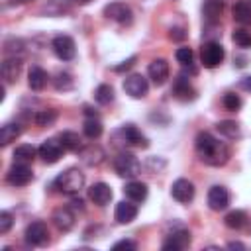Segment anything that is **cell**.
I'll list each match as a JSON object with an SVG mask.
<instances>
[{"label": "cell", "instance_id": "1", "mask_svg": "<svg viewBox=\"0 0 251 251\" xmlns=\"http://www.w3.org/2000/svg\"><path fill=\"white\" fill-rule=\"evenodd\" d=\"M194 147H196V153H198L200 161L210 165V167H222L229 159L227 145L224 141H220L218 137H214L210 131H200L196 135Z\"/></svg>", "mask_w": 251, "mask_h": 251}, {"label": "cell", "instance_id": "2", "mask_svg": "<svg viewBox=\"0 0 251 251\" xmlns=\"http://www.w3.org/2000/svg\"><path fill=\"white\" fill-rule=\"evenodd\" d=\"M82 186H84V175L78 169H67L53 180V188H57L63 194H78Z\"/></svg>", "mask_w": 251, "mask_h": 251}, {"label": "cell", "instance_id": "3", "mask_svg": "<svg viewBox=\"0 0 251 251\" xmlns=\"http://www.w3.org/2000/svg\"><path fill=\"white\" fill-rule=\"evenodd\" d=\"M114 171L124 178H135L141 173V163L137 161L135 155L122 151L114 157Z\"/></svg>", "mask_w": 251, "mask_h": 251}, {"label": "cell", "instance_id": "4", "mask_svg": "<svg viewBox=\"0 0 251 251\" xmlns=\"http://www.w3.org/2000/svg\"><path fill=\"white\" fill-rule=\"evenodd\" d=\"M226 57V51L222 47L220 41H204L202 49H200V59H202V65L206 69H214L218 67Z\"/></svg>", "mask_w": 251, "mask_h": 251}, {"label": "cell", "instance_id": "5", "mask_svg": "<svg viewBox=\"0 0 251 251\" xmlns=\"http://www.w3.org/2000/svg\"><path fill=\"white\" fill-rule=\"evenodd\" d=\"M51 49L53 53L61 59V61H71L76 55V47H75V39L71 35H55L51 41Z\"/></svg>", "mask_w": 251, "mask_h": 251}, {"label": "cell", "instance_id": "6", "mask_svg": "<svg viewBox=\"0 0 251 251\" xmlns=\"http://www.w3.org/2000/svg\"><path fill=\"white\" fill-rule=\"evenodd\" d=\"M6 180L12 186H25L33 180V173L27 167V163H14L6 173Z\"/></svg>", "mask_w": 251, "mask_h": 251}, {"label": "cell", "instance_id": "7", "mask_svg": "<svg viewBox=\"0 0 251 251\" xmlns=\"http://www.w3.org/2000/svg\"><path fill=\"white\" fill-rule=\"evenodd\" d=\"M104 16L108 20H114L122 25H129L133 22V14H131V8L124 2H110L106 8H104Z\"/></svg>", "mask_w": 251, "mask_h": 251}, {"label": "cell", "instance_id": "8", "mask_svg": "<svg viewBox=\"0 0 251 251\" xmlns=\"http://www.w3.org/2000/svg\"><path fill=\"white\" fill-rule=\"evenodd\" d=\"M124 90H126V94H129L131 98H145L147 92H149V82H147V78H145L143 75L133 73V75L126 76V80H124Z\"/></svg>", "mask_w": 251, "mask_h": 251}, {"label": "cell", "instance_id": "9", "mask_svg": "<svg viewBox=\"0 0 251 251\" xmlns=\"http://www.w3.org/2000/svg\"><path fill=\"white\" fill-rule=\"evenodd\" d=\"M24 237H25V241L29 243V245H35V247H41V245H45L47 241H49V229H47V226L43 224V222H31V224H27V227H25V231H24Z\"/></svg>", "mask_w": 251, "mask_h": 251}, {"label": "cell", "instance_id": "10", "mask_svg": "<svg viewBox=\"0 0 251 251\" xmlns=\"http://www.w3.org/2000/svg\"><path fill=\"white\" fill-rule=\"evenodd\" d=\"M63 151H65V147H63V143H61L59 139H45V141L37 147V155H39L47 165L57 163V161L63 157Z\"/></svg>", "mask_w": 251, "mask_h": 251}, {"label": "cell", "instance_id": "11", "mask_svg": "<svg viewBox=\"0 0 251 251\" xmlns=\"http://www.w3.org/2000/svg\"><path fill=\"white\" fill-rule=\"evenodd\" d=\"M188 245H190V231H188L186 227L178 226V227H175V229L169 233V237H167L165 243H163V249H165V251H169V249L180 251V249H186Z\"/></svg>", "mask_w": 251, "mask_h": 251}, {"label": "cell", "instance_id": "12", "mask_svg": "<svg viewBox=\"0 0 251 251\" xmlns=\"http://www.w3.org/2000/svg\"><path fill=\"white\" fill-rule=\"evenodd\" d=\"M194 184L188 178H176L171 186V196L180 204H188L194 198Z\"/></svg>", "mask_w": 251, "mask_h": 251}, {"label": "cell", "instance_id": "13", "mask_svg": "<svg viewBox=\"0 0 251 251\" xmlns=\"http://www.w3.org/2000/svg\"><path fill=\"white\" fill-rule=\"evenodd\" d=\"M169 73H171V69H169V63L165 59H153L147 67V75H149V78L155 86L165 84L167 78H169Z\"/></svg>", "mask_w": 251, "mask_h": 251}, {"label": "cell", "instance_id": "14", "mask_svg": "<svg viewBox=\"0 0 251 251\" xmlns=\"http://www.w3.org/2000/svg\"><path fill=\"white\" fill-rule=\"evenodd\" d=\"M227 204H229V192L224 186L216 184V186H212L208 190V206H210V210L220 212V210H226Z\"/></svg>", "mask_w": 251, "mask_h": 251}, {"label": "cell", "instance_id": "15", "mask_svg": "<svg viewBox=\"0 0 251 251\" xmlns=\"http://www.w3.org/2000/svg\"><path fill=\"white\" fill-rule=\"evenodd\" d=\"M173 96L180 102H188V100H194L196 98V90L192 88V84L188 82V78L184 75H178V78L175 80L173 84Z\"/></svg>", "mask_w": 251, "mask_h": 251}, {"label": "cell", "instance_id": "16", "mask_svg": "<svg viewBox=\"0 0 251 251\" xmlns=\"http://www.w3.org/2000/svg\"><path fill=\"white\" fill-rule=\"evenodd\" d=\"M118 133L124 137V141H126L127 145H135V147H147V145H149L147 137H145L133 124H126V126H122Z\"/></svg>", "mask_w": 251, "mask_h": 251}, {"label": "cell", "instance_id": "17", "mask_svg": "<svg viewBox=\"0 0 251 251\" xmlns=\"http://www.w3.org/2000/svg\"><path fill=\"white\" fill-rule=\"evenodd\" d=\"M114 218H116L118 224H129V222H133V220L137 218V206H135L131 200H129V202L122 200V202L116 204Z\"/></svg>", "mask_w": 251, "mask_h": 251}, {"label": "cell", "instance_id": "18", "mask_svg": "<svg viewBox=\"0 0 251 251\" xmlns=\"http://www.w3.org/2000/svg\"><path fill=\"white\" fill-rule=\"evenodd\" d=\"M22 73V59L20 57H6L2 61V78L4 82H16Z\"/></svg>", "mask_w": 251, "mask_h": 251}, {"label": "cell", "instance_id": "19", "mask_svg": "<svg viewBox=\"0 0 251 251\" xmlns=\"http://www.w3.org/2000/svg\"><path fill=\"white\" fill-rule=\"evenodd\" d=\"M88 196L96 206H106L112 200V188L106 182H94L88 188Z\"/></svg>", "mask_w": 251, "mask_h": 251}, {"label": "cell", "instance_id": "20", "mask_svg": "<svg viewBox=\"0 0 251 251\" xmlns=\"http://www.w3.org/2000/svg\"><path fill=\"white\" fill-rule=\"evenodd\" d=\"M53 224H55V227L59 229V231H69L73 226H75V214H73V210L69 208V206H65V208H57L55 212H53Z\"/></svg>", "mask_w": 251, "mask_h": 251}, {"label": "cell", "instance_id": "21", "mask_svg": "<svg viewBox=\"0 0 251 251\" xmlns=\"http://www.w3.org/2000/svg\"><path fill=\"white\" fill-rule=\"evenodd\" d=\"M147 184L145 182H141V180H133V178H129V182H126V186H124V194L131 200V202H143L145 198H147Z\"/></svg>", "mask_w": 251, "mask_h": 251}, {"label": "cell", "instance_id": "22", "mask_svg": "<svg viewBox=\"0 0 251 251\" xmlns=\"http://www.w3.org/2000/svg\"><path fill=\"white\" fill-rule=\"evenodd\" d=\"M47 80H49L47 71H43L41 67H31L29 69V73H27V84H29L31 90H35V92L43 90L47 86Z\"/></svg>", "mask_w": 251, "mask_h": 251}, {"label": "cell", "instance_id": "23", "mask_svg": "<svg viewBox=\"0 0 251 251\" xmlns=\"http://www.w3.org/2000/svg\"><path fill=\"white\" fill-rule=\"evenodd\" d=\"M231 14L237 24H251V0H237L233 4Z\"/></svg>", "mask_w": 251, "mask_h": 251}, {"label": "cell", "instance_id": "24", "mask_svg": "<svg viewBox=\"0 0 251 251\" xmlns=\"http://www.w3.org/2000/svg\"><path fill=\"white\" fill-rule=\"evenodd\" d=\"M222 12H224L222 0H206L204 6H202V14H204V18H206L208 24H216L220 20Z\"/></svg>", "mask_w": 251, "mask_h": 251}, {"label": "cell", "instance_id": "25", "mask_svg": "<svg viewBox=\"0 0 251 251\" xmlns=\"http://www.w3.org/2000/svg\"><path fill=\"white\" fill-rule=\"evenodd\" d=\"M22 133V126L18 122H8L0 127V145L6 147L8 143H12L16 137H20Z\"/></svg>", "mask_w": 251, "mask_h": 251}, {"label": "cell", "instance_id": "26", "mask_svg": "<svg viewBox=\"0 0 251 251\" xmlns=\"http://www.w3.org/2000/svg\"><path fill=\"white\" fill-rule=\"evenodd\" d=\"M104 151L98 147V145H88V147H82L80 149V159L86 163V165H100L104 161Z\"/></svg>", "mask_w": 251, "mask_h": 251}, {"label": "cell", "instance_id": "27", "mask_svg": "<svg viewBox=\"0 0 251 251\" xmlns=\"http://www.w3.org/2000/svg\"><path fill=\"white\" fill-rule=\"evenodd\" d=\"M247 222H249V218H247V214H245L243 210H231V212L226 214V218H224V224H226L229 229H241V227L247 226Z\"/></svg>", "mask_w": 251, "mask_h": 251}, {"label": "cell", "instance_id": "28", "mask_svg": "<svg viewBox=\"0 0 251 251\" xmlns=\"http://www.w3.org/2000/svg\"><path fill=\"white\" fill-rule=\"evenodd\" d=\"M216 129L220 131V135H224V137H227V139H235V137L241 135L239 124L233 122V120H222V122H218V124H216Z\"/></svg>", "mask_w": 251, "mask_h": 251}, {"label": "cell", "instance_id": "29", "mask_svg": "<svg viewBox=\"0 0 251 251\" xmlns=\"http://www.w3.org/2000/svg\"><path fill=\"white\" fill-rule=\"evenodd\" d=\"M59 141L63 143V147L67 151H80L82 149V139L76 131H63L59 135Z\"/></svg>", "mask_w": 251, "mask_h": 251}, {"label": "cell", "instance_id": "30", "mask_svg": "<svg viewBox=\"0 0 251 251\" xmlns=\"http://www.w3.org/2000/svg\"><path fill=\"white\" fill-rule=\"evenodd\" d=\"M37 155V149L29 143H24V145H18L14 149V163H29L33 161Z\"/></svg>", "mask_w": 251, "mask_h": 251}, {"label": "cell", "instance_id": "31", "mask_svg": "<svg viewBox=\"0 0 251 251\" xmlns=\"http://www.w3.org/2000/svg\"><path fill=\"white\" fill-rule=\"evenodd\" d=\"M94 100L100 106H108L114 100V88L110 84H98L96 90H94Z\"/></svg>", "mask_w": 251, "mask_h": 251}, {"label": "cell", "instance_id": "32", "mask_svg": "<svg viewBox=\"0 0 251 251\" xmlns=\"http://www.w3.org/2000/svg\"><path fill=\"white\" fill-rule=\"evenodd\" d=\"M82 131H84V135L88 139H98L102 135V124H100V120L98 118H88L84 122V126H82Z\"/></svg>", "mask_w": 251, "mask_h": 251}, {"label": "cell", "instance_id": "33", "mask_svg": "<svg viewBox=\"0 0 251 251\" xmlns=\"http://www.w3.org/2000/svg\"><path fill=\"white\" fill-rule=\"evenodd\" d=\"M231 39H233V43H235L237 47H241V49H249V47H251V31H247L245 27L233 29Z\"/></svg>", "mask_w": 251, "mask_h": 251}, {"label": "cell", "instance_id": "34", "mask_svg": "<svg viewBox=\"0 0 251 251\" xmlns=\"http://www.w3.org/2000/svg\"><path fill=\"white\" fill-rule=\"evenodd\" d=\"M24 51V41L16 39V37H8L4 41V53L8 57H20V53Z\"/></svg>", "mask_w": 251, "mask_h": 251}, {"label": "cell", "instance_id": "35", "mask_svg": "<svg viewBox=\"0 0 251 251\" xmlns=\"http://www.w3.org/2000/svg\"><path fill=\"white\" fill-rule=\"evenodd\" d=\"M55 120H57V112L55 110H39L35 114V124L39 127H49V126L55 124Z\"/></svg>", "mask_w": 251, "mask_h": 251}, {"label": "cell", "instance_id": "36", "mask_svg": "<svg viewBox=\"0 0 251 251\" xmlns=\"http://www.w3.org/2000/svg\"><path fill=\"white\" fill-rule=\"evenodd\" d=\"M73 84H75L73 76H71L69 73H65V71H63V73H57L55 78H53V86H55L57 90H71Z\"/></svg>", "mask_w": 251, "mask_h": 251}, {"label": "cell", "instance_id": "37", "mask_svg": "<svg viewBox=\"0 0 251 251\" xmlns=\"http://www.w3.org/2000/svg\"><path fill=\"white\" fill-rule=\"evenodd\" d=\"M222 104H224L226 110H229V112H237V110L241 108V98H239L235 92H226V94L222 96Z\"/></svg>", "mask_w": 251, "mask_h": 251}, {"label": "cell", "instance_id": "38", "mask_svg": "<svg viewBox=\"0 0 251 251\" xmlns=\"http://www.w3.org/2000/svg\"><path fill=\"white\" fill-rule=\"evenodd\" d=\"M176 61L182 65V67H192V59H194V53L190 47H178L176 53H175Z\"/></svg>", "mask_w": 251, "mask_h": 251}, {"label": "cell", "instance_id": "39", "mask_svg": "<svg viewBox=\"0 0 251 251\" xmlns=\"http://www.w3.org/2000/svg\"><path fill=\"white\" fill-rule=\"evenodd\" d=\"M67 10H69V2L67 0H49V4L45 8V12L51 14V16H59V14H63Z\"/></svg>", "mask_w": 251, "mask_h": 251}, {"label": "cell", "instance_id": "40", "mask_svg": "<svg viewBox=\"0 0 251 251\" xmlns=\"http://www.w3.org/2000/svg\"><path fill=\"white\" fill-rule=\"evenodd\" d=\"M12 224H14L12 214H10V212H6V210H4V212H0V233H2V235L10 231Z\"/></svg>", "mask_w": 251, "mask_h": 251}, {"label": "cell", "instance_id": "41", "mask_svg": "<svg viewBox=\"0 0 251 251\" xmlns=\"http://www.w3.org/2000/svg\"><path fill=\"white\" fill-rule=\"evenodd\" d=\"M112 249H116V251H118V249H131V251H133V249H137V243H135V241H131V239H122V241L114 243V247H112Z\"/></svg>", "mask_w": 251, "mask_h": 251}, {"label": "cell", "instance_id": "42", "mask_svg": "<svg viewBox=\"0 0 251 251\" xmlns=\"http://www.w3.org/2000/svg\"><path fill=\"white\" fill-rule=\"evenodd\" d=\"M169 37H171V39H175V41H180V39H184V37H186V31H184L182 27H171Z\"/></svg>", "mask_w": 251, "mask_h": 251}, {"label": "cell", "instance_id": "43", "mask_svg": "<svg viewBox=\"0 0 251 251\" xmlns=\"http://www.w3.org/2000/svg\"><path fill=\"white\" fill-rule=\"evenodd\" d=\"M135 65V57H129L127 61H124L122 65H118V67H114V71L116 73H122V71H127V69H131Z\"/></svg>", "mask_w": 251, "mask_h": 251}, {"label": "cell", "instance_id": "44", "mask_svg": "<svg viewBox=\"0 0 251 251\" xmlns=\"http://www.w3.org/2000/svg\"><path fill=\"white\" fill-rule=\"evenodd\" d=\"M239 88L251 92V75H247V76H243V78L239 80Z\"/></svg>", "mask_w": 251, "mask_h": 251}, {"label": "cell", "instance_id": "45", "mask_svg": "<svg viewBox=\"0 0 251 251\" xmlns=\"http://www.w3.org/2000/svg\"><path fill=\"white\" fill-rule=\"evenodd\" d=\"M227 249H245V245L241 241H229L227 243Z\"/></svg>", "mask_w": 251, "mask_h": 251}, {"label": "cell", "instance_id": "46", "mask_svg": "<svg viewBox=\"0 0 251 251\" xmlns=\"http://www.w3.org/2000/svg\"><path fill=\"white\" fill-rule=\"evenodd\" d=\"M71 208H78V210H82V200H80V198H73V200H71Z\"/></svg>", "mask_w": 251, "mask_h": 251}, {"label": "cell", "instance_id": "47", "mask_svg": "<svg viewBox=\"0 0 251 251\" xmlns=\"http://www.w3.org/2000/svg\"><path fill=\"white\" fill-rule=\"evenodd\" d=\"M29 0H8V6H18V4H25Z\"/></svg>", "mask_w": 251, "mask_h": 251}, {"label": "cell", "instance_id": "48", "mask_svg": "<svg viewBox=\"0 0 251 251\" xmlns=\"http://www.w3.org/2000/svg\"><path fill=\"white\" fill-rule=\"evenodd\" d=\"M73 2H75V4H80V6H82V4H88L90 0H73Z\"/></svg>", "mask_w": 251, "mask_h": 251}]
</instances>
